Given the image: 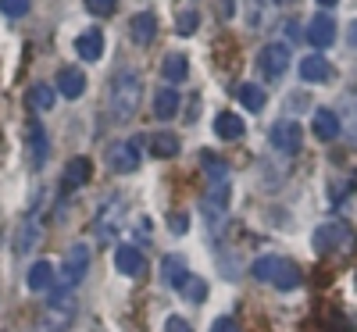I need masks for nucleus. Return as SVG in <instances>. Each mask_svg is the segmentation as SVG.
Here are the masks:
<instances>
[{
    "instance_id": "f257e3e1",
    "label": "nucleus",
    "mask_w": 357,
    "mask_h": 332,
    "mask_svg": "<svg viewBox=\"0 0 357 332\" xmlns=\"http://www.w3.org/2000/svg\"><path fill=\"white\" fill-rule=\"evenodd\" d=\"M139 97H143V79L139 72H118L107 86V118L114 126H129L132 114L139 107Z\"/></svg>"
},
{
    "instance_id": "f03ea898",
    "label": "nucleus",
    "mask_w": 357,
    "mask_h": 332,
    "mask_svg": "<svg viewBox=\"0 0 357 332\" xmlns=\"http://www.w3.org/2000/svg\"><path fill=\"white\" fill-rule=\"evenodd\" d=\"M75 315H79L75 293L57 286V289L47 296V308H43L40 318H36V332H68L72 322H75Z\"/></svg>"
},
{
    "instance_id": "7ed1b4c3",
    "label": "nucleus",
    "mask_w": 357,
    "mask_h": 332,
    "mask_svg": "<svg viewBox=\"0 0 357 332\" xmlns=\"http://www.w3.org/2000/svg\"><path fill=\"white\" fill-rule=\"evenodd\" d=\"M250 271H254V279L275 286V289H296V286H301V268H296L289 257H275V254L257 257L250 264Z\"/></svg>"
},
{
    "instance_id": "20e7f679",
    "label": "nucleus",
    "mask_w": 357,
    "mask_h": 332,
    "mask_svg": "<svg viewBox=\"0 0 357 332\" xmlns=\"http://www.w3.org/2000/svg\"><path fill=\"white\" fill-rule=\"evenodd\" d=\"M126 218H129V197H126V193H111V197L100 204L97 218H93V236L100 239V243H111V239L122 232Z\"/></svg>"
},
{
    "instance_id": "39448f33",
    "label": "nucleus",
    "mask_w": 357,
    "mask_h": 332,
    "mask_svg": "<svg viewBox=\"0 0 357 332\" xmlns=\"http://www.w3.org/2000/svg\"><path fill=\"white\" fill-rule=\"evenodd\" d=\"M293 65V54H289V43H264L261 54H257V68L268 82H279Z\"/></svg>"
},
{
    "instance_id": "423d86ee",
    "label": "nucleus",
    "mask_w": 357,
    "mask_h": 332,
    "mask_svg": "<svg viewBox=\"0 0 357 332\" xmlns=\"http://www.w3.org/2000/svg\"><path fill=\"white\" fill-rule=\"evenodd\" d=\"M43 229H47V222H43V204H36L29 215L18 222V236H15V254L18 257H25V254H33V247L43 239Z\"/></svg>"
},
{
    "instance_id": "0eeeda50",
    "label": "nucleus",
    "mask_w": 357,
    "mask_h": 332,
    "mask_svg": "<svg viewBox=\"0 0 357 332\" xmlns=\"http://www.w3.org/2000/svg\"><path fill=\"white\" fill-rule=\"evenodd\" d=\"M268 143H272L275 154L293 158L296 150L304 146V129H301V122H293V118H282V122H275L272 129H268Z\"/></svg>"
},
{
    "instance_id": "6e6552de",
    "label": "nucleus",
    "mask_w": 357,
    "mask_h": 332,
    "mask_svg": "<svg viewBox=\"0 0 357 332\" xmlns=\"http://www.w3.org/2000/svg\"><path fill=\"white\" fill-rule=\"evenodd\" d=\"M89 247L86 243H75L68 254H65V261H61V271H57V282H61V289H72V286H79L82 279H86V271H89Z\"/></svg>"
},
{
    "instance_id": "1a4fd4ad",
    "label": "nucleus",
    "mask_w": 357,
    "mask_h": 332,
    "mask_svg": "<svg viewBox=\"0 0 357 332\" xmlns=\"http://www.w3.org/2000/svg\"><path fill=\"white\" fill-rule=\"evenodd\" d=\"M311 243H314L318 254H336V250H343V247L354 243V232H350L347 222H325V225L314 229V239H311Z\"/></svg>"
},
{
    "instance_id": "9d476101",
    "label": "nucleus",
    "mask_w": 357,
    "mask_h": 332,
    "mask_svg": "<svg viewBox=\"0 0 357 332\" xmlns=\"http://www.w3.org/2000/svg\"><path fill=\"white\" fill-rule=\"evenodd\" d=\"M143 161V150H139V139H114L107 146V168L118 172V175H129L136 172Z\"/></svg>"
},
{
    "instance_id": "9b49d317",
    "label": "nucleus",
    "mask_w": 357,
    "mask_h": 332,
    "mask_svg": "<svg viewBox=\"0 0 357 332\" xmlns=\"http://www.w3.org/2000/svg\"><path fill=\"white\" fill-rule=\"evenodd\" d=\"M204 218H207V229H211L215 236L222 232L225 218H229V183L225 186H207L204 193Z\"/></svg>"
},
{
    "instance_id": "f8f14e48",
    "label": "nucleus",
    "mask_w": 357,
    "mask_h": 332,
    "mask_svg": "<svg viewBox=\"0 0 357 332\" xmlns=\"http://www.w3.org/2000/svg\"><path fill=\"white\" fill-rule=\"evenodd\" d=\"M114 268L122 271L126 279H139L143 271H146V257H143V250H139V247L122 243V247L114 250Z\"/></svg>"
},
{
    "instance_id": "ddd939ff",
    "label": "nucleus",
    "mask_w": 357,
    "mask_h": 332,
    "mask_svg": "<svg viewBox=\"0 0 357 332\" xmlns=\"http://www.w3.org/2000/svg\"><path fill=\"white\" fill-rule=\"evenodd\" d=\"M154 36H158V15L154 11H139L129 18V40L136 47H151Z\"/></svg>"
},
{
    "instance_id": "4468645a",
    "label": "nucleus",
    "mask_w": 357,
    "mask_h": 332,
    "mask_svg": "<svg viewBox=\"0 0 357 332\" xmlns=\"http://www.w3.org/2000/svg\"><path fill=\"white\" fill-rule=\"evenodd\" d=\"M25 143H29V165L43 168V161H47V154H50L47 129H43L40 122H29V126H25Z\"/></svg>"
},
{
    "instance_id": "2eb2a0df",
    "label": "nucleus",
    "mask_w": 357,
    "mask_h": 332,
    "mask_svg": "<svg viewBox=\"0 0 357 332\" xmlns=\"http://www.w3.org/2000/svg\"><path fill=\"white\" fill-rule=\"evenodd\" d=\"M304 40L311 43V47H333V40H336V22L329 18V15H314L311 22H307V29H304Z\"/></svg>"
},
{
    "instance_id": "dca6fc26",
    "label": "nucleus",
    "mask_w": 357,
    "mask_h": 332,
    "mask_svg": "<svg viewBox=\"0 0 357 332\" xmlns=\"http://www.w3.org/2000/svg\"><path fill=\"white\" fill-rule=\"evenodd\" d=\"M54 89H57V97H65V100H79L82 93H86V75H82V68H61L57 72V82H54Z\"/></svg>"
},
{
    "instance_id": "f3484780",
    "label": "nucleus",
    "mask_w": 357,
    "mask_h": 332,
    "mask_svg": "<svg viewBox=\"0 0 357 332\" xmlns=\"http://www.w3.org/2000/svg\"><path fill=\"white\" fill-rule=\"evenodd\" d=\"M57 271L50 261H36V264H29V276H25V286L33 289V293H54L57 286Z\"/></svg>"
},
{
    "instance_id": "a211bd4d",
    "label": "nucleus",
    "mask_w": 357,
    "mask_h": 332,
    "mask_svg": "<svg viewBox=\"0 0 357 332\" xmlns=\"http://www.w3.org/2000/svg\"><path fill=\"white\" fill-rule=\"evenodd\" d=\"M311 129H314V136H318L321 143H333V139L343 133V122H340V114H336L333 107H318Z\"/></svg>"
},
{
    "instance_id": "6ab92c4d",
    "label": "nucleus",
    "mask_w": 357,
    "mask_h": 332,
    "mask_svg": "<svg viewBox=\"0 0 357 332\" xmlns=\"http://www.w3.org/2000/svg\"><path fill=\"white\" fill-rule=\"evenodd\" d=\"M75 54L82 61H100L104 57V33L100 29H86V33L75 36Z\"/></svg>"
},
{
    "instance_id": "aec40b11",
    "label": "nucleus",
    "mask_w": 357,
    "mask_h": 332,
    "mask_svg": "<svg viewBox=\"0 0 357 332\" xmlns=\"http://www.w3.org/2000/svg\"><path fill=\"white\" fill-rule=\"evenodd\" d=\"M89 179H93V165H89V158H72V161L65 165L61 186H65V193H68V190H79V186H86Z\"/></svg>"
},
{
    "instance_id": "412c9836",
    "label": "nucleus",
    "mask_w": 357,
    "mask_h": 332,
    "mask_svg": "<svg viewBox=\"0 0 357 332\" xmlns=\"http://www.w3.org/2000/svg\"><path fill=\"white\" fill-rule=\"evenodd\" d=\"M161 279H165L172 289H183V282L190 279V264L178 257V254H168V257L161 261Z\"/></svg>"
},
{
    "instance_id": "4be33fe9",
    "label": "nucleus",
    "mask_w": 357,
    "mask_h": 332,
    "mask_svg": "<svg viewBox=\"0 0 357 332\" xmlns=\"http://www.w3.org/2000/svg\"><path fill=\"white\" fill-rule=\"evenodd\" d=\"M247 133V122L240 114H232V111H222L218 118H215V136L218 139H240Z\"/></svg>"
},
{
    "instance_id": "5701e85b",
    "label": "nucleus",
    "mask_w": 357,
    "mask_h": 332,
    "mask_svg": "<svg viewBox=\"0 0 357 332\" xmlns=\"http://www.w3.org/2000/svg\"><path fill=\"white\" fill-rule=\"evenodd\" d=\"M329 75H333V65L325 61L321 54H311V57H304V61H301V79L304 82H325Z\"/></svg>"
},
{
    "instance_id": "b1692460",
    "label": "nucleus",
    "mask_w": 357,
    "mask_h": 332,
    "mask_svg": "<svg viewBox=\"0 0 357 332\" xmlns=\"http://www.w3.org/2000/svg\"><path fill=\"white\" fill-rule=\"evenodd\" d=\"M25 100H29V107H33L36 114H47V111L57 104V89L47 86V82H36L33 89H29V97H25Z\"/></svg>"
},
{
    "instance_id": "393cba45",
    "label": "nucleus",
    "mask_w": 357,
    "mask_h": 332,
    "mask_svg": "<svg viewBox=\"0 0 357 332\" xmlns=\"http://www.w3.org/2000/svg\"><path fill=\"white\" fill-rule=\"evenodd\" d=\"M236 100H240L247 111H264V104H268V97H264V89L257 86V82H243V86H236Z\"/></svg>"
},
{
    "instance_id": "a878e982",
    "label": "nucleus",
    "mask_w": 357,
    "mask_h": 332,
    "mask_svg": "<svg viewBox=\"0 0 357 332\" xmlns=\"http://www.w3.org/2000/svg\"><path fill=\"white\" fill-rule=\"evenodd\" d=\"M178 111V93H175V86H161L158 93H154V114L161 118V122H168V118H175Z\"/></svg>"
},
{
    "instance_id": "bb28decb",
    "label": "nucleus",
    "mask_w": 357,
    "mask_h": 332,
    "mask_svg": "<svg viewBox=\"0 0 357 332\" xmlns=\"http://www.w3.org/2000/svg\"><path fill=\"white\" fill-rule=\"evenodd\" d=\"M161 75H165V82H168V86L183 82V79L190 75V61H186L183 54H168V57H165V65H161Z\"/></svg>"
},
{
    "instance_id": "cd10ccee",
    "label": "nucleus",
    "mask_w": 357,
    "mask_h": 332,
    "mask_svg": "<svg viewBox=\"0 0 357 332\" xmlns=\"http://www.w3.org/2000/svg\"><path fill=\"white\" fill-rule=\"evenodd\" d=\"M272 4H275V0H243L247 25H250V29H264V22L272 18Z\"/></svg>"
},
{
    "instance_id": "c85d7f7f",
    "label": "nucleus",
    "mask_w": 357,
    "mask_h": 332,
    "mask_svg": "<svg viewBox=\"0 0 357 332\" xmlns=\"http://www.w3.org/2000/svg\"><path fill=\"white\" fill-rule=\"evenodd\" d=\"M200 165H204V172H207V186H225V183H229V165L218 161L215 154H204Z\"/></svg>"
},
{
    "instance_id": "c756f323",
    "label": "nucleus",
    "mask_w": 357,
    "mask_h": 332,
    "mask_svg": "<svg viewBox=\"0 0 357 332\" xmlns=\"http://www.w3.org/2000/svg\"><path fill=\"white\" fill-rule=\"evenodd\" d=\"M178 146H183V143H178L175 133H154V136H151V154H154V158H175Z\"/></svg>"
},
{
    "instance_id": "7c9ffc66",
    "label": "nucleus",
    "mask_w": 357,
    "mask_h": 332,
    "mask_svg": "<svg viewBox=\"0 0 357 332\" xmlns=\"http://www.w3.org/2000/svg\"><path fill=\"white\" fill-rule=\"evenodd\" d=\"M340 122H343V129L350 133V136H357V89H350V93L343 97V104H340Z\"/></svg>"
},
{
    "instance_id": "2f4dec72",
    "label": "nucleus",
    "mask_w": 357,
    "mask_h": 332,
    "mask_svg": "<svg viewBox=\"0 0 357 332\" xmlns=\"http://www.w3.org/2000/svg\"><path fill=\"white\" fill-rule=\"evenodd\" d=\"M178 293H183L186 300H193V304H204V300H207V282H204V279H197V276H190Z\"/></svg>"
},
{
    "instance_id": "473e14b6",
    "label": "nucleus",
    "mask_w": 357,
    "mask_h": 332,
    "mask_svg": "<svg viewBox=\"0 0 357 332\" xmlns=\"http://www.w3.org/2000/svg\"><path fill=\"white\" fill-rule=\"evenodd\" d=\"M197 25H200V15L193 8H186V11H178V18H175V33L178 36H193Z\"/></svg>"
},
{
    "instance_id": "72a5a7b5",
    "label": "nucleus",
    "mask_w": 357,
    "mask_h": 332,
    "mask_svg": "<svg viewBox=\"0 0 357 332\" xmlns=\"http://www.w3.org/2000/svg\"><path fill=\"white\" fill-rule=\"evenodd\" d=\"M29 8H33V0H0V11H4V18H25Z\"/></svg>"
},
{
    "instance_id": "f704fd0d",
    "label": "nucleus",
    "mask_w": 357,
    "mask_h": 332,
    "mask_svg": "<svg viewBox=\"0 0 357 332\" xmlns=\"http://www.w3.org/2000/svg\"><path fill=\"white\" fill-rule=\"evenodd\" d=\"M82 4H86V11H89V15H100V18H107V15H114L118 0H82Z\"/></svg>"
},
{
    "instance_id": "c9c22d12",
    "label": "nucleus",
    "mask_w": 357,
    "mask_h": 332,
    "mask_svg": "<svg viewBox=\"0 0 357 332\" xmlns=\"http://www.w3.org/2000/svg\"><path fill=\"white\" fill-rule=\"evenodd\" d=\"M165 332H193V322H186L183 315H168L165 318Z\"/></svg>"
},
{
    "instance_id": "e433bc0d",
    "label": "nucleus",
    "mask_w": 357,
    "mask_h": 332,
    "mask_svg": "<svg viewBox=\"0 0 357 332\" xmlns=\"http://www.w3.org/2000/svg\"><path fill=\"white\" fill-rule=\"evenodd\" d=\"M211 332H240V322H236V318H218L215 325H211Z\"/></svg>"
},
{
    "instance_id": "4c0bfd02",
    "label": "nucleus",
    "mask_w": 357,
    "mask_h": 332,
    "mask_svg": "<svg viewBox=\"0 0 357 332\" xmlns=\"http://www.w3.org/2000/svg\"><path fill=\"white\" fill-rule=\"evenodd\" d=\"M347 43L357 50V18H354V22H350V29H347Z\"/></svg>"
},
{
    "instance_id": "58836bf2",
    "label": "nucleus",
    "mask_w": 357,
    "mask_h": 332,
    "mask_svg": "<svg viewBox=\"0 0 357 332\" xmlns=\"http://www.w3.org/2000/svg\"><path fill=\"white\" fill-rule=\"evenodd\" d=\"M186 225H190V222H186V218H178V215H175V218H172V229H175V232H186Z\"/></svg>"
},
{
    "instance_id": "ea45409f",
    "label": "nucleus",
    "mask_w": 357,
    "mask_h": 332,
    "mask_svg": "<svg viewBox=\"0 0 357 332\" xmlns=\"http://www.w3.org/2000/svg\"><path fill=\"white\" fill-rule=\"evenodd\" d=\"M318 4H321V8H333V4H336V0H318Z\"/></svg>"
},
{
    "instance_id": "a19ab883",
    "label": "nucleus",
    "mask_w": 357,
    "mask_h": 332,
    "mask_svg": "<svg viewBox=\"0 0 357 332\" xmlns=\"http://www.w3.org/2000/svg\"><path fill=\"white\" fill-rule=\"evenodd\" d=\"M354 286H357V276H354Z\"/></svg>"
}]
</instances>
